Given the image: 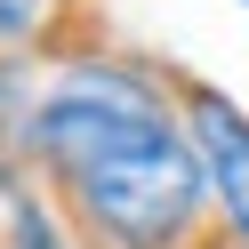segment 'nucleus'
Instances as JSON below:
<instances>
[{
    "mask_svg": "<svg viewBox=\"0 0 249 249\" xmlns=\"http://www.w3.org/2000/svg\"><path fill=\"white\" fill-rule=\"evenodd\" d=\"M193 137H201V161H209L217 193H225V217L249 233V121L225 97H193Z\"/></svg>",
    "mask_w": 249,
    "mask_h": 249,
    "instance_id": "nucleus-2",
    "label": "nucleus"
},
{
    "mask_svg": "<svg viewBox=\"0 0 249 249\" xmlns=\"http://www.w3.org/2000/svg\"><path fill=\"white\" fill-rule=\"evenodd\" d=\"M33 8H40V0H0V24H24Z\"/></svg>",
    "mask_w": 249,
    "mask_h": 249,
    "instance_id": "nucleus-3",
    "label": "nucleus"
},
{
    "mask_svg": "<svg viewBox=\"0 0 249 249\" xmlns=\"http://www.w3.org/2000/svg\"><path fill=\"white\" fill-rule=\"evenodd\" d=\"M40 153L81 185L89 217L121 241H169L201 201V161L185 137L161 129L153 97L121 72H72L33 121Z\"/></svg>",
    "mask_w": 249,
    "mask_h": 249,
    "instance_id": "nucleus-1",
    "label": "nucleus"
}]
</instances>
